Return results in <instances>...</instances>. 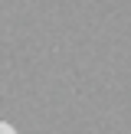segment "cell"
<instances>
[{"instance_id": "cell-1", "label": "cell", "mask_w": 131, "mask_h": 134, "mask_svg": "<svg viewBox=\"0 0 131 134\" xmlns=\"http://www.w3.org/2000/svg\"><path fill=\"white\" fill-rule=\"evenodd\" d=\"M0 134H17V128H13V124H7V121H0Z\"/></svg>"}]
</instances>
